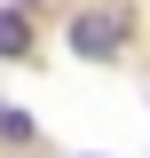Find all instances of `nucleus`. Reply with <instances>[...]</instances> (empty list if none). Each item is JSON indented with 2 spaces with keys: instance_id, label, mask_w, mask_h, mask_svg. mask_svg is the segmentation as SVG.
Returning <instances> with one entry per match:
<instances>
[{
  "instance_id": "obj_2",
  "label": "nucleus",
  "mask_w": 150,
  "mask_h": 158,
  "mask_svg": "<svg viewBox=\"0 0 150 158\" xmlns=\"http://www.w3.org/2000/svg\"><path fill=\"white\" fill-rule=\"evenodd\" d=\"M32 48V32H24V16L16 8H0V56H24Z\"/></svg>"
},
{
  "instance_id": "obj_3",
  "label": "nucleus",
  "mask_w": 150,
  "mask_h": 158,
  "mask_svg": "<svg viewBox=\"0 0 150 158\" xmlns=\"http://www.w3.org/2000/svg\"><path fill=\"white\" fill-rule=\"evenodd\" d=\"M0 142H32V118L24 111H0Z\"/></svg>"
},
{
  "instance_id": "obj_1",
  "label": "nucleus",
  "mask_w": 150,
  "mask_h": 158,
  "mask_svg": "<svg viewBox=\"0 0 150 158\" xmlns=\"http://www.w3.org/2000/svg\"><path fill=\"white\" fill-rule=\"evenodd\" d=\"M71 48L79 56H119V16H79L71 24Z\"/></svg>"
}]
</instances>
